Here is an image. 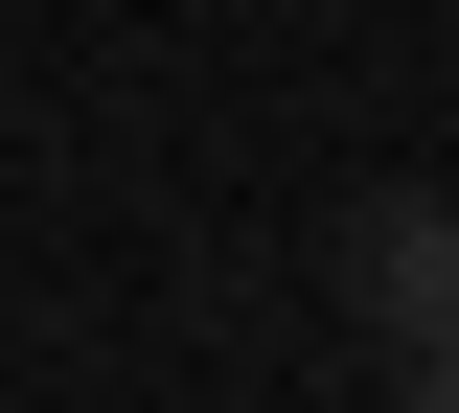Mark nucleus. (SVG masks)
<instances>
[{
  "label": "nucleus",
  "mask_w": 459,
  "mask_h": 413,
  "mask_svg": "<svg viewBox=\"0 0 459 413\" xmlns=\"http://www.w3.org/2000/svg\"><path fill=\"white\" fill-rule=\"evenodd\" d=\"M344 298L437 345V322H459V207H413V184H391V207H344Z\"/></svg>",
  "instance_id": "obj_1"
},
{
  "label": "nucleus",
  "mask_w": 459,
  "mask_h": 413,
  "mask_svg": "<svg viewBox=\"0 0 459 413\" xmlns=\"http://www.w3.org/2000/svg\"><path fill=\"white\" fill-rule=\"evenodd\" d=\"M391 413H459V322H437V345H413V391H391Z\"/></svg>",
  "instance_id": "obj_2"
}]
</instances>
